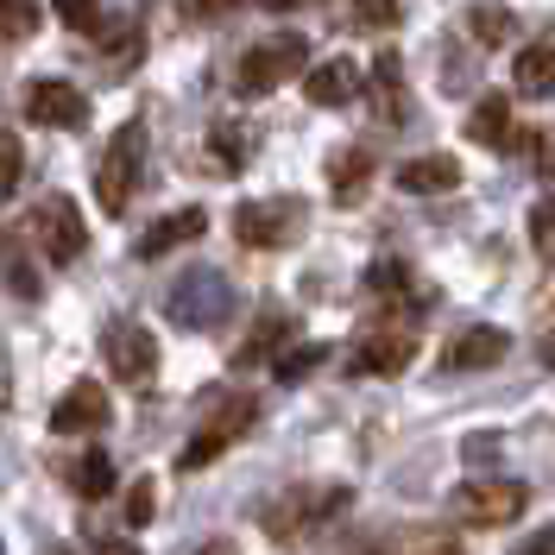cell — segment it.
I'll list each match as a JSON object with an SVG mask.
<instances>
[{
    "label": "cell",
    "mask_w": 555,
    "mask_h": 555,
    "mask_svg": "<svg viewBox=\"0 0 555 555\" xmlns=\"http://www.w3.org/2000/svg\"><path fill=\"white\" fill-rule=\"evenodd\" d=\"M347 512V486H304V492H284L278 505L259 512V524L272 530L278 543H304L310 530H322L328 518Z\"/></svg>",
    "instance_id": "6da1fadb"
},
{
    "label": "cell",
    "mask_w": 555,
    "mask_h": 555,
    "mask_svg": "<svg viewBox=\"0 0 555 555\" xmlns=\"http://www.w3.org/2000/svg\"><path fill=\"white\" fill-rule=\"evenodd\" d=\"M297 69H315L310 64V38H297V33H272V38H259L253 51L241 57V95H272V89H284Z\"/></svg>",
    "instance_id": "7a4b0ae2"
},
{
    "label": "cell",
    "mask_w": 555,
    "mask_h": 555,
    "mask_svg": "<svg viewBox=\"0 0 555 555\" xmlns=\"http://www.w3.org/2000/svg\"><path fill=\"white\" fill-rule=\"evenodd\" d=\"M139 165H145V127L127 120L120 133L107 139L102 165H95V203L107 215H127V203H133V190H139Z\"/></svg>",
    "instance_id": "3957f363"
},
{
    "label": "cell",
    "mask_w": 555,
    "mask_h": 555,
    "mask_svg": "<svg viewBox=\"0 0 555 555\" xmlns=\"http://www.w3.org/2000/svg\"><path fill=\"white\" fill-rule=\"evenodd\" d=\"M253 416H259V404H253L246 391H228V398H221V404H215V411L203 416V429H196V436L183 442L177 467H183V474H196V467H208L215 454H228L234 442H241V429L253 423Z\"/></svg>",
    "instance_id": "277c9868"
},
{
    "label": "cell",
    "mask_w": 555,
    "mask_h": 555,
    "mask_svg": "<svg viewBox=\"0 0 555 555\" xmlns=\"http://www.w3.org/2000/svg\"><path fill=\"white\" fill-rule=\"evenodd\" d=\"M449 512L461 524H480V530H492V524H518L524 512H530V486L524 480H467V486H454Z\"/></svg>",
    "instance_id": "5b68a950"
},
{
    "label": "cell",
    "mask_w": 555,
    "mask_h": 555,
    "mask_svg": "<svg viewBox=\"0 0 555 555\" xmlns=\"http://www.w3.org/2000/svg\"><path fill=\"white\" fill-rule=\"evenodd\" d=\"M304 221H310V208L297 203V196H266V203H241L234 208V234L246 246H259V253H272V246H291L304 234Z\"/></svg>",
    "instance_id": "8992f818"
},
{
    "label": "cell",
    "mask_w": 555,
    "mask_h": 555,
    "mask_svg": "<svg viewBox=\"0 0 555 555\" xmlns=\"http://www.w3.org/2000/svg\"><path fill=\"white\" fill-rule=\"evenodd\" d=\"M165 310H171L177 328H221V322L234 315V291H228L221 272H190L171 297H165Z\"/></svg>",
    "instance_id": "52a82bcc"
},
{
    "label": "cell",
    "mask_w": 555,
    "mask_h": 555,
    "mask_svg": "<svg viewBox=\"0 0 555 555\" xmlns=\"http://www.w3.org/2000/svg\"><path fill=\"white\" fill-rule=\"evenodd\" d=\"M26 234H33V246L51 259V266H76V253H82V215H76V203L69 196H44V203L33 208V221H26Z\"/></svg>",
    "instance_id": "ba28073f"
},
{
    "label": "cell",
    "mask_w": 555,
    "mask_h": 555,
    "mask_svg": "<svg viewBox=\"0 0 555 555\" xmlns=\"http://www.w3.org/2000/svg\"><path fill=\"white\" fill-rule=\"evenodd\" d=\"M102 353H107V373L127 379V385H145L158 373V341H152V328H139V322H107Z\"/></svg>",
    "instance_id": "9c48e42d"
},
{
    "label": "cell",
    "mask_w": 555,
    "mask_h": 555,
    "mask_svg": "<svg viewBox=\"0 0 555 555\" xmlns=\"http://www.w3.org/2000/svg\"><path fill=\"white\" fill-rule=\"evenodd\" d=\"M411 360H416L411 328H373V335H360V341L347 347V373H353V379H391V373H404Z\"/></svg>",
    "instance_id": "30bf717a"
},
{
    "label": "cell",
    "mask_w": 555,
    "mask_h": 555,
    "mask_svg": "<svg viewBox=\"0 0 555 555\" xmlns=\"http://www.w3.org/2000/svg\"><path fill=\"white\" fill-rule=\"evenodd\" d=\"M26 120L33 127H82L89 120V95L76 89V82H64V76H33L26 82Z\"/></svg>",
    "instance_id": "8fae6325"
},
{
    "label": "cell",
    "mask_w": 555,
    "mask_h": 555,
    "mask_svg": "<svg viewBox=\"0 0 555 555\" xmlns=\"http://www.w3.org/2000/svg\"><path fill=\"white\" fill-rule=\"evenodd\" d=\"M360 291L373 297V310H391V315L429 310V291H423V284H416V272H411V266H398V259H379V266H366Z\"/></svg>",
    "instance_id": "7c38bea8"
},
{
    "label": "cell",
    "mask_w": 555,
    "mask_h": 555,
    "mask_svg": "<svg viewBox=\"0 0 555 555\" xmlns=\"http://www.w3.org/2000/svg\"><path fill=\"white\" fill-rule=\"evenodd\" d=\"M114 423V404H107L102 385H69L64 398H57V411H51V436H95Z\"/></svg>",
    "instance_id": "4fadbf2b"
},
{
    "label": "cell",
    "mask_w": 555,
    "mask_h": 555,
    "mask_svg": "<svg viewBox=\"0 0 555 555\" xmlns=\"http://www.w3.org/2000/svg\"><path fill=\"white\" fill-rule=\"evenodd\" d=\"M360 89H366V76H360L353 57H328V64H315L310 76H304V95H310L315 107H353Z\"/></svg>",
    "instance_id": "5bb4252c"
},
{
    "label": "cell",
    "mask_w": 555,
    "mask_h": 555,
    "mask_svg": "<svg viewBox=\"0 0 555 555\" xmlns=\"http://www.w3.org/2000/svg\"><path fill=\"white\" fill-rule=\"evenodd\" d=\"M203 228H208V215H203L196 203H190V208H171V215H158V221H152V228L139 234V241H133V253H139V259H165L171 246H183V241H203Z\"/></svg>",
    "instance_id": "9a60e30c"
},
{
    "label": "cell",
    "mask_w": 555,
    "mask_h": 555,
    "mask_svg": "<svg viewBox=\"0 0 555 555\" xmlns=\"http://www.w3.org/2000/svg\"><path fill=\"white\" fill-rule=\"evenodd\" d=\"M391 183H398V190H411V196H449V190H461V158H449V152L404 158Z\"/></svg>",
    "instance_id": "2e32d148"
},
{
    "label": "cell",
    "mask_w": 555,
    "mask_h": 555,
    "mask_svg": "<svg viewBox=\"0 0 555 555\" xmlns=\"http://www.w3.org/2000/svg\"><path fill=\"white\" fill-rule=\"evenodd\" d=\"M505 347H512L505 328H467V335H454V341L442 347V373H480V366H499Z\"/></svg>",
    "instance_id": "e0dca14e"
},
{
    "label": "cell",
    "mask_w": 555,
    "mask_h": 555,
    "mask_svg": "<svg viewBox=\"0 0 555 555\" xmlns=\"http://www.w3.org/2000/svg\"><path fill=\"white\" fill-rule=\"evenodd\" d=\"M467 139L486 145V152H512L518 145V127H512V95H480V102L467 107Z\"/></svg>",
    "instance_id": "ac0fdd59"
},
{
    "label": "cell",
    "mask_w": 555,
    "mask_h": 555,
    "mask_svg": "<svg viewBox=\"0 0 555 555\" xmlns=\"http://www.w3.org/2000/svg\"><path fill=\"white\" fill-rule=\"evenodd\" d=\"M512 89L530 95V102H550L555 95V26L530 51H518V64H512Z\"/></svg>",
    "instance_id": "d6986e66"
},
{
    "label": "cell",
    "mask_w": 555,
    "mask_h": 555,
    "mask_svg": "<svg viewBox=\"0 0 555 555\" xmlns=\"http://www.w3.org/2000/svg\"><path fill=\"white\" fill-rule=\"evenodd\" d=\"M328 183H335V203L353 208L360 196H366V183H373V152H366V145L341 152V158H335V171H328Z\"/></svg>",
    "instance_id": "ffe728a7"
},
{
    "label": "cell",
    "mask_w": 555,
    "mask_h": 555,
    "mask_svg": "<svg viewBox=\"0 0 555 555\" xmlns=\"http://www.w3.org/2000/svg\"><path fill=\"white\" fill-rule=\"evenodd\" d=\"M461 26H467V38H474V44L499 51L505 38L518 33V13H512V7H492V0H480V7H467V20H461Z\"/></svg>",
    "instance_id": "44dd1931"
},
{
    "label": "cell",
    "mask_w": 555,
    "mask_h": 555,
    "mask_svg": "<svg viewBox=\"0 0 555 555\" xmlns=\"http://www.w3.org/2000/svg\"><path fill=\"white\" fill-rule=\"evenodd\" d=\"M284 341H291V322L278 310H266L259 322H253V335H246V347H241V366H253V360H266V353H284Z\"/></svg>",
    "instance_id": "7402d4cb"
},
{
    "label": "cell",
    "mask_w": 555,
    "mask_h": 555,
    "mask_svg": "<svg viewBox=\"0 0 555 555\" xmlns=\"http://www.w3.org/2000/svg\"><path fill=\"white\" fill-rule=\"evenodd\" d=\"M64 480L76 486V492H82V499H102L107 486H114V461H107V454H76V461H69L64 467Z\"/></svg>",
    "instance_id": "603a6c76"
},
{
    "label": "cell",
    "mask_w": 555,
    "mask_h": 555,
    "mask_svg": "<svg viewBox=\"0 0 555 555\" xmlns=\"http://www.w3.org/2000/svg\"><path fill=\"white\" fill-rule=\"evenodd\" d=\"M38 33V0H0V51L26 44Z\"/></svg>",
    "instance_id": "cb8c5ba5"
},
{
    "label": "cell",
    "mask_w": 555,
    "mask_h": 555,
    "mask_svg": "<svg viewBox=\"0 0 555 555\" xmlns=\"http://www.w3.org/2000/svg\"><path fill=\"white\" fill-rule=\"evenodd\" d=\"M246 127H215L208 133V158H215V171H241L246 158H253V145H246Z\"/></svg>",
    "instance_id": "d4e9b609"
},
{
    "label": "cell",
    "mask_w": 555,
    "mask_h": 555,
    "mask_svg": "<svg viewBox=\"0 0 555 555\" xmlns=\"http://www.w3.org/2000/svg\"><path fill=\"white\" fill-rule=\"evenodd\" d=\"M322 360H328V347H322V341H304V347H284V353L272 360V373H278V379H304V373H315Z\"/></svg>",
    "instance_id": "484cf974"
},
{
    "label": "cell",
    "mask_w": 555,
    "mask_h": 555,
    "mask_svg": "<svg viewBox=\"0 0 555 555\" xmlns=\"http://www.w3.org/2000/svg\"><path fill=\"white\" fill-rule=\"evenodd\" d=\"M0 266H7V278H13V291L20 297H38V278H33V259H26V241H0Z\"/></svg>",
    "instance_id": "4316f807"
},
{
    "label": "cell",
    "mask_w": 555,
    "mask_h": 555,
    "mask_svg": "<svg viewBox=\"0 0 555 555\" xmlns=\"http://www.w3.org/2000/svg\"><path fill=\"white\" fill-rule=\"evenodd\" d=\"M385 555H461V543H454V537H442V530H404V537H398Z\"/></svg>",
    "instance_id": "83f0119b"
},
{
    "label": "cell",
    "mask_w": 555,
    "mask_h": 555,
    "mask_svg": "<svg viewBox=\"0 0 555 555\" xmlns=\"http://www.w3.org/2000/svg\"><path fill=\"white\" fill-rule=\"evenodd\" d=\"M530 246H537L543 266H555V196H543V203L530 208Z\"/></svg>",
    "instance_id": "f1b7e54d"
},
{
    "label": "cell",
    "mask_w": 555,
    "mask_h": 555,
    "mask_svg": "<svg viewBox=\"0 0 555 555\" xmlns=\"http://www.w3.org/2000/svg\"><path fill=\"white\" fill-rule=\"evenodd\" d=\"M398 82H404V64H398V51H385L379 57V114H404V102H398Z\"/></svg>",
    "instance_id": "f546056e"
},
{
    "label": "cell",
    "mask_w": 555,
    "mask_h": 555,
    "mask_svg": "<svg viewBox=\"0 0 555 555\" xmlns=\"http://www.w3.org/2000/svg\"><path fill=\"white\" fill-rule=\"evenodd\" d=\"M51 7H57V20L69 33H95L102 26V0H51Z\"/></svg>",
    "instance_id": "4dcf8cb0"
},
{
    "label": "cell",
    "mask_w": 555,
    "mask_h": 555,
    "mask_svg": "<svg viewBox=\"0 0 555 555\" xmlns=\"http://www.w3.org/2000/svg\"><path fill=\"white\" fill-rule=\"evenodd\" d=\"M20 171H26V152H20V139L0 127V196H13V190H20Z\"/></svg>",
    "instance_id": "1f68e13d"
},
{
    "label": "cell",
    "mask_w": 555,
    "mask_h": 555,
    "mask_svg": "<svg viewBox=\"0 0 555 555\" xmlns=\"http://www.w3.org/2000/svg\"><path fill=\"white\" fill-rule=\"evenodd\" d=\"M152 492H158V486L139 480V486H133V499H127V524H133V530H139V524H152V512H158V499H152Z\"/></svg>",
    "instance_id": "d6a6232c"
},
{
    "label": "cell",
    "mask_w": 555,
    "mask_h": 555,
    "mask_svg": "<svg viewBox=\"0 0 555 555\" xmlns=\"http://www.w3.org/2000/svg\"><path fill=\"white\" fill-rule=\"evenodd\" d=\"M353 13H360L366 26H391V20H398V0H353Z\"/></svg>",
    "instance_id": "836d02e7"
},
{
    "label": "cell",
    "mask_w": 555,
    "mask_h": 555,
    "mask_svg": "<svg viewBox=\"0 0 555 555\" xmlns=\"http://www.w3.org/2000/svg\"><path fill=\"white\" fill-rule=\"evenodd\" d=\"M499 449H505V442H499V436H467V461H474V467H486V461H499Z\"/></svg>",
    "instance_id": "e575fe53"
},
{
    "label": "cell",
    "mask_w": 555,
    "mask_h": 555,
    "mask_svg": "<svg viewBox=\"0 0 555 555\" xmlns=\"http://www.w3.org/2000/svg\"><path fill=\"white\" fill-rule=\"evenodd\" d=\"M518 555H555V524H543L530 543H518Z\"/></svg>",
    "instance_id": "d590c367"
},
{
    "label": "cell",
    "mask_w": 555,
    "mask_h": 555,
    "mask_svg": "<svg viewBox=\"0 0 555 555\" xmlns=\"http://www.w3.org/2000/svg\"><path fill=\"white\" fill-rule=\"evenodd\" d=\"M266 13H304V7H322V0H259Z\"/></svg>",
    "instance_id": "8d00e7d4"
},
{
    "label": "cell",
    "mask_w": 555,
    "mask_h": 555,
    "mask_svg": "<svg viewBox=\"0 0 555 555\" xmlns=\"http://www.w3.org/2000/svg\"><path fill=\"white\" fill-rule=\"evenodd\" d=\"M537 165H543V171L555 177V133H543V152H537Z\"/></svg>",
    "instance_id": "74e56055"
},
{
    "label": "cell",
    "mask_w": 555,
    "mask_h": 555,
    "mask_svg": "<svg viewBox=\"0 0 555 555\" xmlns=\"http://www.w3.org/2000/svg\"><path fill=\"white\" fill-rule=\"evenodd\" d=\"M95 555H139V543H114L107 537V543H95Z\"/></svg>",
    "instance_id": "f35d334b"
},
{
    "label": "cell",
    "mask_w": 555,
    "mask_h": 555,
    "mask_svg": "<svg viewBox=\"0 0 555 555\" xmlns=\"http://www.w3.org/2000/svg\"><path fill=\"white\" fill-rule=\"evenodd\" d=\"M190 7H196V13H208V20H215V13H228L234 0H190Z\"/></svg>",
    "instance_id": "ab89813d"
},
{
    "label": "cell",
    "mask_w": 555,
    "mask_h": 555,
    "mask_svg": "<svg viewBox=\"0 0 555 555\" xmlns=\"http://www.w3.org/2000/svg\"><path fill=\"white\" fill-rule=\"evenodd\" d=\"M203 555H241V543H228V537H215V543H208Z\"/></svg>",
    "instance_id": "60d3db41"
},
{
    "label": "cell",
    "mask_w": 555,
    "mask_h": 555,
    "mask_svg": "<svg viewBox=\"0 0 555 555\" xmlns=\"http://www.w3.org/2000/svg\"><path fill=\"white\" fill-rule=\"evenodd\" d=\"M0 404H7V353H0Z\"/></svg>",
    "instance_id": "b9f144b4"
},
{
    "label": "cell",
    "mask_w": 555,
    "mask_h": 555,
    "mask_svg": "<svg viewBox=\"0 0 555 555\" xmlns=\"http://www.w3.org/2000/svg\"><path fill=\"white\" fill-rule=\"evenodd\" d=\"M543 360H550V366H555V341H550V347H543Z\"/></svg>",
    "instance_id": "7bdbcfd3"
}]
</instances>
